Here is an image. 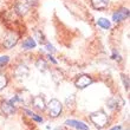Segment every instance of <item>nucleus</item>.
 <instances>
[{"label": "nucleus", "instance_id": "nucleus-20", "mask_svg": "<svg viewBox=\"0 0 130 130\" xmlns=\"http://www.w3.org/2000/svg\"><path fill=\"white\" fill-rule=\"evenodd\" d=\"M45 47H46V50H47L50 53H55L56 52V48L53 47V45L48 44V43H45Z\"/></svg>", "mask_w": 130, "mask_h": 130}, {"label": "nucleus", "instance_id": "nucleus-5", "mask_svg": "<svg viewBox=\"0 0 130 130\" xmlns=\"http://www.w3.org/2000/svg\"><path fill=\"white\" fill-rule=\"evenodd\" d=\"M128 17H129V10L123 7V8H120L112 14V20L115 23H120V21L125 20Z\"/></svg>", "mask_w": 130, "mask_h": 130}, {"label": "nucleus", "instance_id": "nucleus-15", "mask_svg": "<svg viewBox=\"0 0 130 130\" xmlns=\"http://www.w3.org/2000/svg\"><path fill=\"white\" fill-rule=\"evenodd\" d=\"M97 25H98L99 27H102L103 30H109L111 24H110V21L105 18H99L98 20H97Z\"/></svg>", "mask_w": 130, "mask_h": 130}, {"label": "nucleus", "instance_id": "nucleus-7", "mask_svg": "<svg viewBox=\"0 0 130 130\" xmlns=\"http://www.w3.org/2000/svg\"><path fill=\"white\" fill-rule=\"evenodd\" d=\"M28 73H30V71H28V68L26 66V65H18L17 68H15V70H14V76L17 77V78H26L28 76Z\"/></svg>", "mask_w": 130, "mask_h": 130}, {"label": "nucleus", "instance_id": "nucleus-13", "mask_svg": "<svg viewBox=\"0 0 130 130\" xmlns=\"http://www.w3.org/2000/svg\"><path fill=\"white\" fill-rule=\"evenodd\" d=\"M36 68H37L39 71L44 72V71H46V70H47V63L45 62V59L39 58L37 62H36Z\"/></svg>", "mask_w": 130, "mask_h": 130}, {"label": "nucleus", "instance_id": "nucleus-23", "mask_svg": "<svg viewBox=\"0 0 130 130\" xmlns=\"http://www.w3.org/2000/svg\"><path fill=\"white\" fill-rule=\"evenodd\" d=\"M47 58L50 59V60H51V62L53 63V64H57V60H55V59H53V57H52V56H51V53H50V55L47 56Z\"/></svg>", "mask_w": 130, "mask_h": 130}, {"label": "nucleus", "instance_id": "nucleus-21", "mask_svg": "<svg viewBox=\"0 0 130 130\" xmlns=\"http://www.w3.org/2000/svg\"><path fill=\"white\" fill-rule=\"evenodd\" d=\"M111 58H112V59H118V60H121L120 55H118V53H117L116 51H113V55L111 56Z\"/></svg>", "mask_w": 130, "mask_h": 130}, {"label": "nucleus", "instance_id": "nucleus-14", "mask_svg": "<svg viewBox=\"0 0 130 130\" xmlns=\"http://www.w3.org/2000/svg\"><path fill=\"white\" fill-rule=\"evenodd\" d=\"M121 98H110L109 101H108V106H109V109H111V110H116V109H118V108H121L122 105H120L118 104V101H120Z\"/></svg>", "mask_w": 130, "mask_h": 130}, {"label": "nucleus", "instance_id": "nucleus-16", "mask_svg": "<svg viewBox=\"0 0 130 130\" xmlns=\"http://www.w3.org/2000/svg\"><path fill=\"white\" fill-rule=\"evenodd\" d=\"M7 83H8V80H7L6 75H4V73L0 72V90L5 89L7 85Z\"/></svg>", "mask_w": 130, "mask_h": 130}, {"label": "nucleus", "instance_id": "nucleus-9", "mask_svg": "<svg viewBox=\"0 0 130 130\" xmlns=\"http://www.w3.org/2000/svg\"><path fill=\"white\" fill-rule=\"evenodd\" d=\"M1 111H3L6 116H11V115H13L15 112V108H14V104L8 101V102H3L1 104Z\"/></svg>", "mask_w": 130, "mask_h": 130}, {"label": "nucleus", "instance_id": "nucleus-6", "mask_svg": "<svg viewBox=\"0 0 130 130\" xmlns=\"http://www.w3.org/2000/svg\"><path fill=\"white\" fill-rule=\"evenodd\" d=\"M31 104L34 106V108H36V109L40 110V111H43V110L46 109V103H45V99L43 98L41 96H34V97H32Z\"/></svg>", "mask_w": 130, "mask_h": 130}, {"label": "nucleus", "instance_id": "nucleus-26", "mask_svg": "<svg viewBox=\"0 0 130 130\" xmlns=\"http://www.w3.org/2000/svg\"><path fill=\"white\" fill-rule=\"evenodd\" d=\"M55 130H64V129H63V128H60V127H58V128H56Z\"/></svg>", "mask_w": 130, "mask_h": 130}, {"label": "nucleus", "instance_id": "nucleus-8", "mask_svg": "<svg viewBox=\"0 0 130 130\" xmlns=\"http://www.w3.org/2000/svg\"><path fill=\"white\" fill-rule=\"evenodd\" d=\"M65 124L68 127H71V128H75L77 130H89L88 125L85 123H83L80 121H76V120H68L65 121Z\"/></svg>", "mask_w": 130, "mask_h": 130}, {"label": "nucleus", "instance_id": "nucleus-17", "mask_svg": "<svg viewBox=\"0 0 130 130\" xmlns=\"http://www.w3.org/2000/svg\"><path fill=\"white\" fill-rule=\"evenodd\" d=\"M36 37L38 38V41H39L40 44H45V43H46V39H45L44 34L41 33V32H39V31L36 32Z\"/></svg>", "mask_w": 130, "mask_h": 130}, {"label": "nucleus", "instance_id": "nucleus-24", "mask_svg": "<svg viewBox=\"0 0 130 130\" xmlns=\"http://www.w3.org/2000/svg\"><path fill=\"white\" fill-rule=\"evenodd\" d=\"M24 111H25V112H26V113H27V115H28V116H33V115H34V113L33 112H32V111H31V110H28V109H25L24 110Z\"/></svg>", "mask_w": 130, "mask_h": 130}, {"label": "nucleus", "instance_id": "nucleus-2", "mask_svg": "<svg viewBox=\"0 0 130 130\" xmlns=\"http://www.w3.org/2000/svg\"><path fill=\"white\" fill-rule=\"evenodd\" d=\"M47 109H48V113H50V116L51 117H58L59 113L62 112V109H63V105L62 103L59 102L58 99H51L47 104Z\"/></svg>", "mask_w": 130, "mask_h": 130}, {"label": "nucleus", "instance_id": "nucleus-4", "mask_svg": "<svg viewBox=\"0 0 130 130\" xmlns=\"http://www.w3.org/2000/svg\"><path fill=\"white\" fill-rule=\"evenodd\" d=\"M18 39H19L18 34L14 33V32H11V33L7 34L6 38H5V40H4V46L6 48H12L13 46L17 45Z\"/></svg>", "mask_w": 130, "mask_h": 130}, {"label": "nucleus", "instance_id": "nucleus-10", "mask_svg": "<svg viewBox=\"0 0 130 130\" xmlns=\"http://www.w3.org/2000/svg\"><path fill=\"white\" fill-rule=\"evenodd\" d=\"M91 4L95 10H105L109 5V0H91Z\"/></svg>", "mask_w": 130, "mask_h": 130}, {"label": "nucleus", "instance_id": "nucleus-12", "mask_svg": "<svg viewBox=\"0 0 130 130\" xmlns=\"http://www.w3.org/2000/svg\"><path fill=\"white\" fill-rule=\"evenodd\" d=\"M36 46H37V43H36V40H34L33 38H27L23 43V48H25V50H32Z\"/></svg>", "mask_w": 130, "mask_h": 130}, {"label": "nucleus", "instance_id": "nucleus-25", "mask_svg": "<svg viewBox=\"0 0 130 130\" xmlns=\"http://www.w3.org/2000/svg\"><path fill=\"white\" fill-rule=\"evenodd\" d=\"M110 130H121V127L118 125V127H113V128H111Z\"/></svg>", "mask_w": 130, "mask_h": 130}, {"label": "nucleus", "instance_id": "nucleus-22", "mask_svg": "<svg viewBox=\"0 0 130 130\" xmlns=\"http://www.w3.org/2000/svg\"><path fill=\"white\" fill-rule=\"evenodd\" d=\"M32 118H33L34 121H37V122H43V118H41L40 116H37V115H33V116H32Z\"/></svg>", "mask_w": 130, "mask_h": 130}, {"label": "nucleus", "instance_id": "nucleus-3", "mask_svg": "<svg viewBox=\"0 0 130 130\" xmlns=\"http://www.w3.org/2000/svg\"><path fill=\"white\" fill-rule=\"evenodd\" d=\"M92 78L89 75H80L77 77L75 80V86L78 89H85L86 86H89L90 84H92Z\"/></svg>", "mask_w": 130, "mask_h": 130}, {"label": "nucleus", "instance_id": "nucleus-19", "mask_svg": "<svg viewBox=\"0 0 130 130\" xmlns=\"http://www.w3.org/2000/svg\"><path fill=\"white\" fill-rule=\"evenodd\" d=\"M121 78H122V80H123V84H124V88L125 89H129V78H128V76L125 75H121Z\"/></svg>", "mask_w": 130, "mask_h": 130}, {"label": "nucleus", "instance_id": "nucleus-11", "mask_svg": "<svg viewBox=\"0 0 130 130\" xmlns=\"http://www.w3.org/2000/svg\"><path fill=\"white\" fill-rule=\"evenodd\" d=\"M15 11H17V13L19 15H25V14L28 12V5L25 3H19L17 4V6H15Z\"/></svg>", "mask_w": 130, "mask_h": 130}, {"label": "nucleus", "instance_id": "nucleus-18", "mask_svg": "<svg viewBox=\"0 0 130 130\" xmlns=\"http://www.w3.org/2000/svg\"><path fill=\"white\" fill-rule=\"evenodd\" d=\"M8 62H10V58L7 56H1L0 57V68H4L5 65L8 64Z\"/></svg>", "mask_w": 130, "mask_h": 130}, {"label": "nucleus", "instance_id": "nucleus-1", "mask_svg": "<svg viewBox=\"0 0 130 130\" xmlns=\"http://www.w3.org/2000/svg\"><path fill=\"white\" fill-rule=\"evenodd\" d=\"M90 120H91V122H92L98 129L104 128L106 125V123H108V116H106L105 112H103V111L92 112L90 115Z\"/></svg>", "mask_w": 130, "mask_h": 130}]
</instances>
